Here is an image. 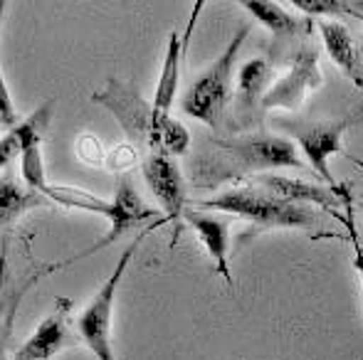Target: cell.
Masks as SVG:
<instances>
[{"label": "cell", "instance_id": "obj_10", "mask_svg": "<svg viewBox=\"0 0 363 360\" xmlns=\"http://www.w3.org/2000/svg\"><path fill=\"white\" fill-rule=\"evenodd\" d=\"M94 101L104 104L111 114L116 116V121L121 124V129L131 136V139L141 141L151 149V104H146L136 89H131L129 84H121L116 79H111L106 84V89L94 91L91 96Z\"/></svg>", "mask_w": 363, "mask_h": 360}, {"label": "cell", "instance_id": "obj_17", "mask_svg": "<svg viewBox=\"0 0 363 360\" xmlns=\"http://www.w3.org/2000/svg\"><path fill=\"white\" fill-rule=\"evenodd\" d=\"M48 124H50V104H45V106H40L28 121H23V124H18L15 129H10L8 134L0 139V168L10 166L18 156H23L28 141L35 139V136H43Z\"/></svg>", "mask_w": 363, "mask_h": 360}, {"label": "cell", "instance_id": "obj_12", "mask_svg": "<svg viewBox=\"0 0 363 360\" xmlns=\"http://www.w3.org/2000/svg\"><path fill=\"white\" fill-rule=\"evenodd\" d=\"M183 222H188L191 230L198 235L208 257L216 262V269L225 279L228 289H235L233 274H230V222L206 210H193V207L183 210Z\"/></svg>", "mask_w": 363, "mask_h": 360}, {"label": "cell", "instance_id": "obj_1", "mask_svg": "<svg viewBox=\"0 0 363 360\" xmlns=\"http://www.w3.org/2000/svg\"><path fill=\"white\" fill-rule=\"evenodd\" d=\"M40 195H45L48 200L57 202V205H62V207L94 212V215H101V217L109 220V235L101 237L91 250H86L84 255H79L77 260H82V257H86V255H94V252H99L101 247H106V245H111V242L119 240L126 230L141 227L146 220H153V217L158 215V210H153L151 205H146V202L141 200L139 190L134 187V180H131L129 175H124V178L119 180L114 197H111L109 202L101 200V197H96V195H91L89 190H82V187L52 185V182H48Z\"/></svg>", "mask_w": 363, "mask_h": 360}, {"label": "cell", "instance_id": "obj_22", "mask_svg": "<svg viewBox=\"0 0 363 360\" xmlns=\"http://www.w3.org/2000/svg\"><path fill=\"white\" fill-rule=\"evenodd\" d=\"M3 10H5V3H0V20H3ZM15 121H18L15 104H13V99H10V91L3 79V72H0V124L15 129Z\"/></svg>", "mask_w": 363, "mask_h": 360}, {"label": "cell", "instance_id": "obj_24", "mask_svg": "<svg viewBox=\"0 0 363 360\" xmlns=\"http://www.w3.org/2000/svg\"><path fill=\"white\" fill-rule=\"evenodd\" d=\"M361 255H363V240H361Z\"/></svg>", "mask_w": 363, "mask_h": 360}, {"label": "cell", "instance_id": "obj_23", "mask_svg": "<svg viewBox=\"0 0 363 360\" xmlns=\"http://www.w3.org/2000/svg\"><path fill=\"white\" fill-rule=\"evenodd\" d=\"M356 205H359V210H363V200H359V202H356Z\"/></svg>", "mask_w": 363, "mask_h": 360}, {"label": "cell", "instance_id": "obj_18", "mask_svg": "<svg viewBox=\"0 0 363 360\" xmlns=\"http://www.w3.org/2000/svg\"><path fill=\"white\" fill-rule=\"evenodd\" d=\"M43 202V195L30 187H23L13 175L0 180V225L15 220L18 215H23L25 210L40 205Z\"/></svg>", "mask_w": 363, "mask_h": 360}, {"label": "cell", "instance_id": "obj_20", "mask_svg": "<svg viewBox=\"0 0 363 360\" xmlns=\"http://www.w3.org/2000/svg\"><path fill=\"white\" fill-rule=\"evenodd\" d=\"M43 136H35V139L28 141L23 156H20V175L25 180V187L35 192H43V187L48 185V178H45V163H43Z\"/></svg>", "mask_w": 363, "mask_h": 360}, {"label": "cell", "instance_id": "obj_11", "mask_svg": "<svg viewBox=\"0 0 363 360\" xmlns=\"http://www.w3.org/2000/svg\"><path fill=\"white\" fill-rule=\"evenodd\" d=\"M250 182L259 185L262 190H267L269 195L279 197L291 205H319L324 210H339L344 202V187L341 190H331L326 185H311V182L296 180V178H284L277 173H259L252 175Z\"/></svg>", "mask_w": 363, "mask_h": 360}, {"label": "cell", "instance_id": "obj_6", "mask_svg": "<svg viewBox=\"0 0 363 360\" xmlns=\"http://www.w3.org/2000/svg\"><path fill=\"white\" fill-rule=\"evenodd\" d=\"M203 5H206L203 0L196 3V8H193V13H191V20H188V25H186V35L173 30L171 37H168L166 57H163V67H161V74H158V84L151 99V153H161V136L173 121L171 106H173V101H176L178 84H181V64L188 52V45H191L193 30H196L198 15H201Z\"/></svg>", "mask_w": 363, "mask_h": 360}, {"label": "cell", "instance_id": "obj_15", "mask_svg": "<svg viewBox=\"0 0 363 360\" xmlns=\"http://www.w3.org/2000/svg\"><path fill=\"white\" fill-rule=\"evenodd\" d=\"M240 5L277 37H301L314 30V20L306 15L289 13L284 5L274 0H242Z\"/></svg>", "mask_w": 363, "mask_h": 360}, {"label": "cell", "instance_id": "obj_5", "mask_svg": "<svg viewBox=\"0 0 363 360\" xmlns=\"http://www.w3.org/2000/svg\"><path fill=\"white\" fill-rule=\"evenodd\" d=\"M218 149L233 163V175H259L264 170L279 168H304V161L299 158V149L291 139L272 134H247L240 139L220 141Z\"/></svg>", "mask_w": 363, "mask_h": 360}, {"label": "cell", "instance_id": "obj_21", "mask_svg": "<svg viewBox=\"0 0 363 360\" xmlns=\"http://www.w3.org/2000/svg\"><path fill=\"white\" fill-rule=\"evenodd\" d=\"M344 222L349 227V237H351V245H354V267L359 272L361 279V289H363V255H361V235L356 230V222H354V205H351V197L349 192H344Z\"/></svg>", "mask_w": 363, "mask_h": 360}, {"label": "cell", "instance_id": "obj_2", "mask_svg": "<svg viewBox=\"0 0 363 360\" xmlns=\"http://www.w3.org/2000/svg\"><path fill=\"white\" fill-rule=\"evenodd\" d=\"M198 207L203 210H220L228 212L235 217H245L247 222L259 227H314L316 217L311 210H306L304 205H291L279 197L269 195L267 190H262L255 182H242V185H235L230 190H223L220 195L211 197V200H201Z\"/></svg>", "mask_w": 363, "mask_h": 360}, {"label": "cell", "instance_id": "obj_7", "mask_svg": "<svg viewBox=\"0 0 363 360\" xmlns=\"http://www.w3.org/2000/svg\"><path fill=\"white\" fill-rule=\"evenodd\" d=\"M361 119H344V121H319V124H284L291 134V141L304 156L306 166L314 175L324 180L326 187L341 190L329 170V161L334 156H349L344 149V134L351 124H359Z\"/></svg>", "mask_w": 363, "mask_h": 360}, {"label": "cell", "instance_id": "obj_13", "mask_svg": "<svg viewBox=\"0 0 363 360\" xmlns=\"http://www.w3.org/2000/svg\"><path fill=\"white\" fill-rule=\"evenodd\" d=\"M319 33L324 40V47L329 52L331 62L351 79L354 87H363V42L346 28L344 23L336 20H321Z\"/></svg>", "mask_w": 363, "mask_h": 360}, {"label": "cell", "instance_id": "obj_19", "mask_svg": "<svg viewBox=\"0 0 363 360\" xmlns=\"http://www.w3.org/2000/svg\"><path fill=\"white\" fill-rule=\"evenodd\" d=\"M306 18H354L363 23V0H291Z\"/></svg>", "mask_w": 363, "mask_h": 360}, {"label": "cell", "instance_id": "obj_3", "mask_svg": "<svg viewBox=\"0 0 363 360\" xmlns=\"http://www.w3.org/2000/svg\"><path fill=\"white\" fill-rule=\"evenodd\" d=\"M163 217L156 222V225L141 230V235L121 252L119 262L114 265V269L106 277V281L99 286V291L91 296V301L84 306V311L77 318V331H79L82 341L86 343L91 353H94L96 360H116L114 348H111V323H114V301H116V291H119V284L124 279L126 269H129L131 260H134L139 245L151 235V230H156L158 225H163Z\"/></svg>", "mask_w": 363, "mask_h": 360}, {"label": "cell", "instance_id": "obj_16", "mask_svg": "<svg viewBox=\"0 0 363 360\" xmlns=\"http://www.w3.org/2000/svg\"><path fill=\"white\" fill-rule=\"evenodd\" d=\"M269 79H272V64L267 59L255 57L242 64V69L238 72V104L242 114H250L255 106H262Z\"/></svg>", "mask_w": 363, "mask_h": 360}, {"label": "cell", "instance_id": "obj_9", "mask_svg": "<svg viewBox=\"0 0 363 360\" xmlns=\"http://www.w3.org/2000/svg\"><path fill=\"white\" fill-rule=\"evenodd\" d=\"M144 180L153 197L158 200L163 210V220L173 222L181 230L183 210H186V182L178 168L176 158L166 153H148L144 161Z\"/></svg>", "mask_w": 363, "mask_h": 360}, {"label": "cell", "instance_id": "obj_4", "mask_svg": "<svg viewBox=\"0 0 363 360\" xmlns=\"http://www.w3.org/2000/svg\"><path fill=\"white\" fill-rule=\"evenodd\" d=\"M250 35V28H240L228 42V47L213 59V64L193 82L188 94L183 96L181 106L188 116L203 121L211 129H218L225 116V106L230 99V87H233V69L240 50Z\"/></svg>", "mask_w": 363, "mask_h": 360}, {"label": "cell", "instance_id": "obj_8", "mask_svg": "<svg viewBox=\"0 0 363 360\" xmlns=\"http://www.w3.org/2000/svg\"><path fill=\"white\" fill-rule=\"evenodd\" d=\"M324 87V74L319 69V52L316 47L306 45L299 47L289 59L287 74L279 77L267 94L262 96V111L269 109H284V111H299L304 101L309 99L311 91Z\"/></svg>", "mask_w": 363, "mask_h": 360}, {"label": "cell", "instance_id": "obj_14", "mask_svg": "<svg viewBox=\"0 0 363 360\" xmlns=\"http://www.w3.org/2000/svg\"><path fill=\"white\" fill-rule=\"evenodd\" d=\"M67 343L69 333L67 323H65V308H60L57 313L40 321L33 336L15 351L13 360H50L57 356L62 348H67Z\"/></svg>", "mask_w": 363, "mask_h": 360}]
</instances>
